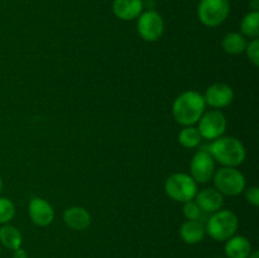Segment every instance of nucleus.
Masks as SVG:
<instances>
[{"mask_svg":"<svg viewBox=\"0 0 259 258\" xmlns=\"http://www.w3.org/2000/svg\"><path fill=\"white\" fill-rule=\"evenodd\" d=\"M240 30L245 38H258L259 35V12H249L244 15L240 23Z\"/></svg>","mask_w":259,"mask_h":258,"instance_id":"6ab92c4d","label":"nucleus"},{"mask_svg":"<svg viewBox=\"0 0 259 258\" xmlns=\"http://www.w3.org/2000/svg\"><path fill=\"white\" fill-rule=\"evenodd\" d=\"M211 180L223 196H238L247 189L244 175L237 167H222L215 171Z\"/></svg>","mask_w":259,"mask_h":258,"instance_id":"39448f33","label":"nucleus"},{"mask_svg":"<svg viewBox=\"0 0 259 258\" xmlns=\"http://www.w3.org/2000/svg\"><path fill=\"white\" fill-rule=\"evenodd\" d=\"M0 243L10 250H15L22 247L23 235L17 227L4 224L0 228Z\"/></svg>","mask_w":259,"mask_h":258,"instance_id":"f3484780","label":"nucleus"},{"mask_svg":"<svg viewBox=\"0 0 259 258\" xmlns=\"http://www.w3.org/2000/svg\"><path fill=\"white\" fill-rule=\"evenodd\" d=\"M245 53H247V57L249 60V62L253 66L258 67L259 66V39L254 38L250 42L247 43V47H245Z\"/></svg>","mask_w":259,"mask_h":258,"instance_id":"5701e85b","label":"nucleus"},{"mask_svg":"<svg viewBox=\"0 0 259 258\" xmlns=\"http://www.w3.org/2000/svg\"><path fill=\"white\" fill-rule=\"evenodd\" d=\"M113 13L121 20L137 19L143 13L142 0H114Z\"/></svg>","mask_w":259,"mask_h":258,"instance_id":"4468645a","label":"nucleus"},{"mask_svg":"<svg viewBox=\"0 0 259 258\" xmlns=\"http://www.w3.org/2000/svg\"><path fill=\"white\" fill-rule=\"evenodd\" d=\"M205 149L223 167H238L244 162L247 156L244 144L235 137H220Z\"/></svg>","mask_w":259,"mask_h":258,"instance_id":"f03ea898","label":"nucleus"},{"mask_svg":"<svg viewBox=\"0 0 259 258\" xmlns=\"http://www.w3.org/2000/svg\"><path fill=\"white\" fill-rule=\"evenodd\" d=\"M247 38L238 32L228 33L222 40V47L229 55H240L245 51L247 47Z\"/></svg>","mask_w":259,"mask_h":258,"instance_id":"a211bd4d","label":"nucleus"},{"mask_svg":"<svg viewBox=\"0 0 259 258\" xmlns=\"http://www.w3.org/2000/svg\"><path fill=\"white\" fill-rule=\"evenodd\" d=\"M195 201L199 205L201 211L215 212L220 210L224 205V196L215 187H206L197 191Z\"/></svg>","mask_w":259,"mask_h":258,"instance_id":"f8f14e48","label":"nucleus"},{"mask_svg":"<svg viewBox=\"0 0 259 258\" xmlns=\"http://www.w3.org/2000/svg\"><path fill=\"white\" fill-rule=\"evenodd\" d=\"M245 199L253 206H259V189L257 186H252L249 189L244 190Z\"/></svg>","mask_w":259,"mask_h":258,"instance_id":"b1692460","label":"nucleus"},{"mask_svg":"<svg viewBox=\"0 0 259 258\" xmlns=\"http://www.w3.org/2000/svg\"><path fill=\"white\" fill-rule=\"evenodd\" d=\"M15 205L8 197H0V224H9L15 217Z\"/></svg>","mask_w":259,"mask_h":258,"instance_id":"412c9836","label":"nucleus"},{"mask_svg":"<svg viewBox=\"0 0 259 258\" xmlns=\"http://www.w3.org/2000/svg\"><path fill=\"white\" fill-rule=\"evenodd\" d=\"M248 258H259V252L258 250H252Z\"/></svg>","mask_w":259,"mask_h":258,"instance_id":"bb28decb","label":"nucleus"},{"mask_svg":"<svg viewBox=\"0 0 259 258\" xmlns=\"http://www.w3.org/2000/svg\"><path fill=\"white\" fill-rule=\"evenodd\" d=\"M215 174V161L206 149H200L190 162V176L196 184H206Z\"/></svg>","mask_w":259,"mask_h":258,"instance_id":"1a4fd4ad","label":"nucleus"},{"mask_svg":"<svg viewBox=\"0 0 259 258\" xmlns=\"http://www.w3.org/2000/svg\"><path fill=\"white\" fill-rule=\"evenodd\" d=\"M13 252H14L13 253V258H28L27 252H25L22 247L18 248V249H15V250H13Z\"/></svg>","mask_w":259,"mask_h":258,"instance_id":"393cba45","label":"nucleus"},{"mask_svg":"<svg viewBox=\"0 0 259 258\" xmlns=\"http://www.w3.org/2000/svg\"><path fill=\"white\" fill-rule=\"evenodd\" d=\"M137 30L146 42H157L164 32L163 18L156 10H147L138 17Z\"/></svg>","mask_w":259,"mask_h":258,"instance_id":"6e6552de","label":"nucleus"},{"mask_svg":"<svg viewBox=\"0 0 259 258\" xmlns=\"http://www.w3.org/2000/svg\"><path fill=\"white\" fill-rule=\"evenodd\" d=\"M197 123H199L197 131H199L200 136L207 141H215L224 136L228 125L225 115L217 109L205 111Z\"/></svg>","mask_w":259,"mask_h":258,"instance_id":"0eeeda50","label":"nucleus"},{"mask_svg":"<svg viewBox=\"0 0 259 258\" xmlns=\"http://www.w3.org/2000/svg\"><path fill=\"white\" fill-rule=\"evenodd\" d=\"M205 235V225L200 220H186L180 228V237L186 244H197L204 240Z\"/></svg>","mask_w":259,"mask_h":258,"instance_id":"dca6fc26","label":"nucleus"},{"mask_svg":"<svg viewBox=\"0 0 259 258\" xmlns=\"http://www.w3.org/2000/svg\"><path fill=\"white\" fill-rule=\"evenodd\" d=\"M205 109L206 104L204 95L199 91L187 90L175 99L172 104V115L180 125L190 126L200 120Z\"/></svg>","mask_w":259,"mask_h":258,"instance_id":"f257e3e1","label":"nucleus"},{"mask_svg":"<svg viewBox=\"0 0 259 258\" xmlns=\"http://www.w3.org/2000/svg\"><path fill=\"white\" fill-rule=\"evenodd\" d=\"M239 228V219L232 210H218L205 224V230L210 238L218 242H225L235 235Z\"/></svg>","mask_w":259,"mask_h":258,"instance_id":"7ed1b4c3","label":"nucleus"},{"mask_svg":"<svg viewBox=\"0 0 259 258\" xmlns=\"http://www.w3.org/2000/svg\"><path fill=\"white\" fill-rule=\"evenodd\" d=\"M196 181L189 174L177 172L171 175L164 182V192L171 200L176 202H187L195 199L199 187Z\"/></svg>","mask_w":259,"mask_h":258,"instance_id":"20e7f679","label":"nucleus"},{"mask_svg":"<svg viewBox=\"0 0 259 258\" xmlns=\"http://www.w3.org/2000/svg\"><path fill=\"white\" fill-rule=\"evenodd\" d=\"M28 214L33 224L37 227H48L55 220V210L52 205L43 197H33L28 205Z\"/></svg>","mask_w":259,"mask_h":258,"instance_id":"9b49d317","label":"nucleus"},{"mask_svg":"<svg viewBox=\"0 0 259 258\" xmlns=\"http://www.w3.org/2000/svg\"><path fill=\"white\" fill-rule=\"evenodd\" d=\"M63 222L72 230H85L91 224V215L85 207L71 206L63 211Z\"/></svg>","mask_w":259,"mask_h":258,"instance_id":"ddd939ff","label":"nucleus"},{"mask_svg":"<svg viewBox=\"0 0 259 258\" xmlns=\"http://www.w3.org/2000/svg\"><path fill=\"white\" fill-rule=\"evenodd\" d=\"M224 252L227 258H248L252 252V244L244 235H233L225 240Z\"/></svg>","mask_w":259,"mask_h":258,"instance_id":"2eb2a0df","label":"nucleus"},{"mask_svg":"<svg viewBox=\"0 0 259 258\" xmlns=\"http://www.w3.org/2000/svg\"><path fill=\"white\" fill-rule=\"evenodd\" d=\"M3 189H4V182H3V179L0 177V195H2Z\"/></svg>","mask_w":259,"mask_h":258,"instance_id":"cd10ccee","label":"nucleus"},{"mask_svg":"<svg viewBox=\"0 0 259 258\" xmlns=\"http://www.w3.org/2000/svg\"><path fill=\"white\" fill-rule=\"evenodd\" d=\"M234 90L232 86L225 82H215L206 89L204 94V100L206 106L212 109H224L234 101Z\"/></svg>","mask_w":259,"mask_h":258,"instance_id":"9d476101","label":"nucleus"},{"mask_svg":"<svg viewBox=\"0 0 259 258\" xmlns=\"http://www.w3.org/2000/svg\"><path fill=\"white\" fill-rule=\"evenodd\" d=\"M229 12V0H201L197 8L200 22L210 28L223 24Z\"/></svg>","mask_w":259,"mask_h":258,"instance_id":"423d86ee","label":"nucleus"},{"mask_svg":"<svg viewBox=\"0 0 259 258\" xmlns=\"http://www.w3.org/2000/svg\"><path fill=\"white\" fill-rule=\"evenodd\" d=\"M182 211H184V217L186 218V220H199L200 218H201L202 212L199 205H197L196 201H194V200L184 202Z\"/></svg>","mask_w":259,"mask_h":258,"instance_id":"4be33fe9","label":"nucleus"},{"mask_svg":"<svg viewBox=\"0 0 259 258\" xmlns=\"http://www.w3.org/2000/svg\"><path fill=\"white\" fill-rule=\"evenodd\" d=\"M201 139L199 131L194 125L184 126L179 133V143L185 148H196Z\"/></svg>","mask_w":259,"mask_h":258,"instance_id":"aec40b11","label":"nucleus"},{"mask_svg":"<svg viewBox=\"0 0 259 258\" xmlns=\"http://www.w3.org/2000/svg\"><path fill=\"white\" fill-rule=\"evenodd\" d=\"M250 8H252V12H258V9H259V2L258 0H252V2H250Z\"/></svg>","mask_w":259,"mask_h":258,"instance_id":"a878e982","label":"nucleus"}]
</instances>
